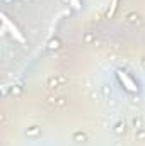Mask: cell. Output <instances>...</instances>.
Wrapping results in <instances>:
<instances>
[{
	"mask_svg": "<svg viewBox=\"0 0 145 146\" xmlns=\"http://www.w3.org/2000/svg\"><path fill=\"white\" fill-rule=\"evenodd\" d=\"M70 2L73 3V7H75V9H79V7H80V2H79V0H70Z\"/></svg>",
	"mask_w": 145,
	"mask_h": 146,
	"instance_id": "4",
	"label": "cell"
},
{
	"mask_svg": "<svg viewBox=\"0 0 145 146\" xmlns=\"http://www.w3.org/2000/svg\"><path fill=\"white\" fill-rule=\"evenodd\" d=\"M116 75H118V80L121 82V85H123L128 92H137V90H138L137 83H135V82H133V80H132V78H130L125 72H118Z\"/></svg>",
	"mask_w": 145,
	"mask_h": 146,
	"instance_id": "2",
	"label": "cell"
},
{
	"mask_svg": "<svg viewBox=\"0 0 145 146\" xmlns=\"http://www.w3.org/2000/svg\"><path fill=\"white\" fill-rule=\"evenodd\" d=\"M2 21H3V27H5V29H9V33H10L12 36L15 37L19 42H24V36L19 33L17 26H15V24H12V22H10V19H9L5 14H2Z\"/></svg>",
	"mask_w": 145,
	"mask_h": 146,
	"instance_id": "1",
	"label": "cell"
},
{
	"mask_svg": "<svg viewBox=\"0 0 145 146\" xmlns=\"http://www.w3.org/2000/svg\"><path fill=\"white\" fill-rule=\"evenodd\" d=\"M116 7H118V0H111V7H109V12H108V15H109V17H111V15L114 14Z\"/></svg>",
	"mask_w": 145,
	"mask_h": 146,
	"instance_id": "3",
	"label": "cell"
}]
</instances>
